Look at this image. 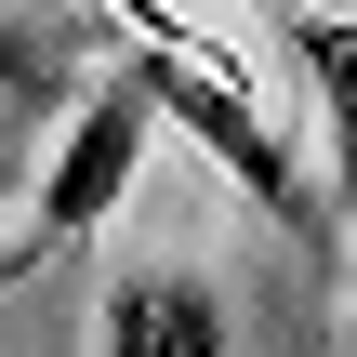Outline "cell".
<instances>
[{
	"instance_id": "obj_1",
	"label": "cell",
	"mask_w": 357,
	"mask_h": 357,
	"mask_svg": "<svg viewBox=\"0 0 357 357\" xmlns=\"http://www.w3.org/2000/svg\"><path fill=\"white\" fill-rule=\"evenodd\" d=\"M106 26H119V79L146 93V119H172L185 146H212V172H238V199L265 212V225H291V238H318L331 212H318V185L291 172V132L265 119V93H252V66L225 53V40H199L172 0H93Z\"/></svg>"
},
{
	"instance_id": "obj_2",
	"label": "cell",
	"mask_w": 357,
	"mask_h": 357,
	"mask_svg": "<svg viewBox=\"0 0 357 357\" xmlns=\"http://www.w3.org/2000/svg\"><path fill=\"white\" fill-rule=\"evenodd\" d=\"M146 132H159V119H146V93L106 66V79L66 106L53 159L26 172V238H40V252H93V238H106V212H119V199H132V172H146Z\"/></svg>"
},
{
	"instance_id": "obj_3",
	"label": "cell",
	"mask_w": 357,
	"mask_h": 357,
	"mask_svg": "<svg viewBox=\"0 0 357 357\" xmlns=\"http://www.w3.org/2000/svg\"><path fill=\"white\" fill-rule=\"evenodd\" d=\"M93 357H225V291L199 265H119L93 305Z\"/></svg>"
},
{
	"instance_id": "obj_4",
	"label": "cell",
	"mask_w": 357,
	"mask_h": 357,
	"mask_svg": "<svg viewBox=\"0 0 357 357\" xmlns=\"http://www.w3.org/2000/svg\"><path fill=\"white\" fill-rule=\"evenodd\" d=\"M265 26H278V53H291V79L331 106V199L318 212H357V0H265Z\"/></svg>"
},
{
	"instance_id": "obj_5",
	"label": "cell",
	"mask_w": 357,
	"mask_h": 357,
	"mask_svg": "<svg viewBox=\"0 0 357 357\" xmlns=\"http://www.w3.org/2000/svg\"><path fill=\"white\" fill-rule=\"evenodd\" d=\"M66 79H79V66H66V40H53L40 13H13V0H0V119H53V106H66Z\"/></svg>"
},
{
	"instance_id": "obj_6",
	"label": "cell",
	"mask_w": 357,
	"mask_h": 357,
	"mask_svg": "<svg viewBox=\"0 0 357 357\" xmlns=\"http://www.w3.org/2000/svg\"><path fill=\"white\" fill-rule=\"evenodd\" d=\"M13 278H40V238H26V225L0 212V291H13Z\"/></svg>"
},
{
	"instance_id": "obj_7",
	"label": "cell",
	"mask_w": 357,
	"mask_h": 357,
	"mask_svg": "<svg viewBox=\"0 0 357 357\" xmlns=\"http://www.w3.org/2000/svg\"><path fill=\"white\" fill-rule=\"evenodd\" d=\"M0 199H13V172H0Z\"/></svg>"
}]
</instances>
